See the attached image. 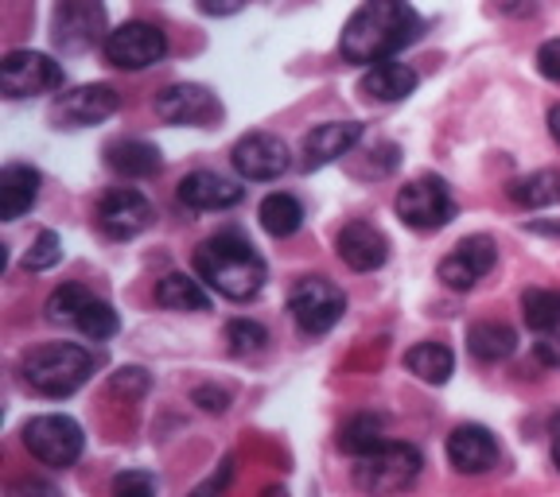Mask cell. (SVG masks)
I'll return each mask as SVG.
<instances>
[{"label":"cell","instance_id":"obj_1","mask_svg":"<svg viewBox=\"0 0 560 497\" xmlns=\"http://www.w3.org/2000/svg\"><path fill=\"white\" fill-rule=\"evenodd\" d=\"M420 32H424V20L417 16L409 0H366L342 24L339 51L347 62L377 67V62H389L397 51H405L409 44H417Z\"/></svg>","mask_w":560,"mask_h":497},{"label":"cell","instance_id":"obj_2","mask_svg":"<svg viewBox=\"0 0 560 497\" xmlns=\"http://www.w3.org/2000/svg\"><path fill=\"white\" fill-rule=\"evenodd\" d=\"M195 272H199V280H207L219 296L237 299V304H242V299H254L257 292L265 288V276H269L261 253H257L242 234L207 237V241L195 249Z\"/></svg>","mask_w":560,"mask_h":497},{"label":"cell","instance_id":"obj_3","mask_svg":"<svg viewBox=\"0 0 560 497\" xmlns=\"http://www.w3.org/2000/svg\"><path fill=\"white\" fill-rule=\"evenodd\" d=\"M24 381L32 384V393L51 397V401H62V397L79 393L82 384L94 374V354L74 342H47V346H35L32 354H24Z\"/></svg>","mask_w":560,"mask_h":497},{"label":"cell","instance_id":"obj_4","mask_svg":"<svg viewBox=\"0 0 560 497\" xmlns=\"http://www.w3.org/2000/svg\"><path fill=\"white\" fill-rule=\"evenodd\" d=\"M420 466H424V459H420L417 447L389 443V439H385L377 451L359 459L354 482H359V489H366V494H397V489L412 486V482L420 478Z\"/></svg>","mask_w":560,"mask_h":497},{"label":"cell","instance_id":"obj_5","mask_svg":"<svg viewBox=\"0 0 560 497\" xmlns=\"http://www.w3.org/2000/svg\"><path fill=\"white\" fill-rule=\"evenodd\" d=\"M24 447L39 459L44 466H55V471H67V466L79 463L82 447H86V436H82L79 419L70 416H35L24 424Z\"/></svg>","mask_w":560,"mask_h":497},{"label":"cell","instance_id":"obj_6","mask_svg":"<svg viewBox=\"0 0 560 497\" xmlns=\"http://www.w3.org/2000/svg\"><path fill=\"white\" fill-rule=\"evenodd\" d=\"M394 206H397V218L409 229H420V234L444 229L447 222L455 218V199L444 179H436V175H420V179L405 184L401 191H397Z\"/></svg>","mask_w":560,"mask_h":497},{"label":"cell","instance_id":"obj_7","mask_svg":"<svg viewBox=\"0 0 560 497\" xmlns=\"http://www.w3.org/2000/svg\"><path fill=\"white\" fill-rule=\"evenodd\" d=\"M289 311L304 334H327L347 311V296L327 276H304L289 292Z\"/></svg>","mask_w":560,"mask_h":497},{"label":"cell","instance_id":"obj_8","mask_svg":"<svg viewBox=\"0 0 560 497\" xmlns=\"http://www.w3.org/2000/svg\"><path fill=\"white\" fill-rule=\"evenodd\" d=\"M55 47L67 55H82L90 47L105 44L109 39V27H105V4L102 0H59L55 4Z\"/></svg>","mask_w":560,"mask_h":497},{"label":"cell","instance_id":"obj_9","mask_svg":"<svg viewBox=\"0 0 560 497\" xmlns=\"http://www.w3.org/2000/svg\"><path fill=\"white\" fill-rule=\"evenodd\" d=\"M0 90L4 97H35L62 90V67L44 51H9L0 62Z\"/></svg>","mask_w":560,"mask_h":497},{"label":"cell","instance_id":"obj_10","mask_svg":"<svg viewBox=\"0 0 560 497\" xmlns=\"http://www.w3.org/2000/svg\"><path fill=\"white\" fill-rule=\"evenodd\" d=\"M105 59L121 70H144L156 67L167 55V35L156 24H144V20H129V24L114 27L109 39L102 44Z\"/></svg>","mask_w":560,"mask_h":497},{"label":"cell","instance_id":"obj_11","mask_svg":"<svg viewBox=\"0 0 560 497\" xmlns=\"http://www.w3.org/2000/svg\"><path fill=\"white\" fill-rule=\"evenodd\" d=\"M117 105H121V97H117L114 86H105V82L67 90V94L55 97L51 125L55 129H90V125H102L105 117H114Z\"/></svg>","mask_w":560,"mask_h":497},{"label":"cell","instance_id":"obj_12","mask_svg":"<svg viewBox=\"0 0 560 497\" xmlns=\"http://www.w3.org/2000/svg\"><path fill=\"white\" fill-rule=\"evenodd\" d=\"M152 218H156L152 202L140 191H132V187H114L97 202V229L105 237H114V241H129V237L144 234L152 226Z\"/></svg>","mask_w":560,"mask_h":497},{"label":"cell","instance_id":"obj_13","mask_svg":"<svg viewBox=\"0 0 560 497\" xmlns=\"http://www.w3.org/2000/svg\"><path fill=\"white\" fill-rule=\"evenodd\" d=\"M230 164L249 184H269V179H280V175L289 171V149L272 132H249V137H242L234 144Z\"/></svg>","mask_w":560,"mask_h":497},{"label":"cell","instance_id":"obj_14","mask_svg":"<svg viewBox=\"0 0 560 497\" xmlns=\"http://www.w3.org/2000/svg\"><path fill=\"white\" fill-rule=\"evenodd\" d=\"M156 117L167 125H195V129H207V125H214L222 117V105L207 86L179 82V86H167L164 94L156 97Z\"/></svg>","mask_w":560,"mask_h":497},{"label":"cell","instance_id":"obj_15","mask_svg":"<svg viewBox=\"0 0 560 497\" xmlns=\"http://www.w3.org/2000/svg\"><path fill=\"white\" fill-rule=\"evenodd\" d=\"M447 463L459 474H487L490 466H499V439L482 424H459L447 436Z\"/></svg>","mask_w":560,"mask_h":497},{"label":"cell","instance_id":"obj_16","mask_svg":"<svg viewBox=\"0 0 560 497\" xmlns=\"http://www.w3.org/2000/svg\"><path fill=\"white\" fill-rule=\"evenodd\" d=\"M362 140V125L359 121H331L319 125L304 137V149H300V167L304 171H319V167L335 164V159L347 156L354 144Z\"/></svg>","mask_w":560,"mask_h":497},{"label":"cell","instance_id":"obj_17","mask_svg":"<svg viewBox=\"0 0 560 497\" xmlns=\"http://www.w3.org/2000/svg\"><path fill=\"white\" fill-rule=\"evenodd\" d=\"M335 249H339L342 264L354 272H374L385 264V257H389V241H385V234L377 226H370V222H347V226L339 229V241H335Z\"/></svg>","mask_w":560,"mask_h":497},{"label":"cell","instance_id":"obj_18","mask_svg":"<svg viewBox=\"0 0 560 497\" xmlns=\"http://www.w3.org/2000/svg\"><path fill=\"white\" fill-rule=\"evenodd\" d=\"M175 194L191 210H230L245 199V187L234 179H222L219 171H191Z\"/></svg>","mask_w":560,"mask_h":497},{"label":"cell","instance_id":"obj_19","mask_svg":"<svg viewBox=\"0 0 560 497\" xmlns=\"http://www.w3.org/2000/svg\"><path fill=\"white\" fill-rule=\"evenodd\" d=\"M420 86V74L409 67V62H377L362 74L359 90L370 97V102H405L412 90Z\"/></svg>","mask_w":560,"mask_h":497},{"label":"cell","instance_id":"obj_20","mask_svg":"<svg viewBox=\"0 0 560 497\" xmlns=\"http://www.w3.org/2000/svg\"><path fill=\"white\" fill-rule=\"evenodd\" d=\"M39 199V171L27 164H9L0 171V218L16 222Z\"/></svg>","mask_w":560,"mask_h":497},{"label":"cell","instance_id":"obj_21","mask_svg":"<svg viewBox=\"0 0 560 497\" xmlns=\"http://www.w3.org/2000/svg\"><path fill=\"white\" fill-rule=\"evenodd\" d=\"M105 164L114 167L117 175H125V179H149V175L160 171L164 159H160V149L149 140H117V144L105 149Z\"/></svg>","mask_w":560,"mask_h":497},{"label":"cell","instance_id":"obj_22","mask_svg":"<svg viewBox=\"0 0 560 497\" xmlns=\"http://www.w3.org/2000/svg\"><path fill=\"white\" fill-rule=\"evenodd\" d=\"M510 202L522 210H541V206H557L560 202V171L557 167H541L534 175H522L506 187Z\"/></svg>","mask_w":560,"mask_h":497},{"label":"cell","instance_id":"obj_23","mask_svg":"<svg viewBox=\"0 0 560 497\" xmlns=\"http://www.w3.org/2000/svg\"><path fill=\"white\" fill-rule=\"evenodd\" d=\"M405 366H409V374H417L424 384H444L455 369V358L444 342H417V346L405 354Z\"/></svg>","mask_w":560,"mask_h":497},{"label":"cell","instance_id":"obj_24","mask_svg":"<svg viewBox=\"0 0 560 497\" xmlns=\"http://www.w3.org/2000/svg\"><path fill=\"white\" fill-rule=\"evenodd\" d=\"M467 350H471L479 362H502L517 350V334L506 323H475L467 331Z\"/></svg>","mask_w":560,"mask_h":497},{"label":"cell","instance_id":"obj_25","mask_svg":"<svg viewBox=\"0 0 560 497\" xmlns=\"http://www.w3.org/2000/svg\"><path fill=\"white\" fill-rule=\"evenodd\" d=\"M156 304L167 307V311H207L210 296L187 272H172V276H164L156 284Z\"/></svg>","mask_w":560,"mask_h":497},{"label":"cell","instance_id":"obj_26","mask_svg":"<svg viewBox=\"0 0 560 497\" xmlns=\"http://www.w3.org/2000/svg\"><path fill=\"white\" fill-rule=\"evenodd\" d=\"M257 218H261L265 234H272V237H292L300 226H304V206H300V199H292V194L277 191V194H269V199L261 202Z\"/></svg>","mask_w":560,"mask_h":497},{"label":"cell","instance_id":"obj_27","mask_svg":"<svg viewBox=\"0 0 560 497\" xmlns=\"http://www.w3.org/2000/svg\"><path fill=\"white\" fill-rule=\"evenodd\" d=\"M385 424L382 416H370V412H359V416H350L347 424L339 428V447L347 454H354V459H362V454L377 451V447L385 443Z\"/></svg>","mask_w":560,"mask_h":497},{"label":"cell","instance_id":"obj_28","mask_svg":"<svg viewBox=\"0 0 560 497\" xmlns=\"http://www.w3.org/2000/svg\"><path fill=\"white\" fill-rule=\"evenodd\" d=\"M522 315L525 323L534 327V331L549 334L560 327V292L552 288H529L522 296Z\"/></svg>","mask_w":560,"mask_h":497},{"label":"cell","instance_id":"obj_29","mask_svg":"<svg viewBox=\"0 0 560 497\" xmlns=\"http://www.w3.org/2000/svg\"><path fill=\"white\" fill-rule=\"evenodd\" d=\"M74 327H79L86 339H94V342H102V339H114L117 331H121V319H117V311L105 299H90L86 307H82V315L74 319Z\"/></svg>","mask_w":560,"mask_h":497},{"label":"cell","instance_id":"obj_30","mask_svg":"<svg viewBox=\"0 0 560 497\" xmlns=\"http://www.w3.org/2000/svg\"><path fill=\"white\" fill-rule=\"evenodd\" d=\"M90 299L94 296H90L82 284H62V288H55L51 299H47V319H51V323H74Z\"/></svg>","mask_w":560,"mask_h":497},{"label":"cell","instance_id":"obj_31","mask_svg":"<svg viewBox=\"0 0 560 497\" xmlns=\"http://www.w3.org/2000/svg\"><path fill=\"white\" fill-rule=\"evenodd\" d=\"M226 342L237 358H245V354H261L265 342H269V331H265L261 323H254V319H230Z\"/></svg>","mask_w":560,"mask_h":497},{"label":"cell","instance_id":"obj_32","mask_svg":"<svg viewBox=\"0 0 560 497\" xmlns=\"http://www.w3.org/2000/svg\"><path fill=\"white\" fill-rule=\"evenodd\" d=\"M455 253L464 257L467 264H471L479 276H487L490 269H494V261H499V249H494V241H490L487 234H475V237H464V241L455 245Z\"/></svg>","mask_w":560,"mask_h":497},{"label":"cell","instance_id":"obj_33","mask_svg":"<svg viewBox=\"0 0 560 497\" xmlns=\"http://www.w3.org/2000/svg\"><path fill=\"white\" fill-rule=\"evenodd\" d=\"M59 261H62V241H59V234L44 229V234H39V237L32 241V249H27L24 269H27V272H44V269H55Z\"/></svg>","mask_w":560,"mask_h":497},{"label":"cell","instance_id":"obj_34","mask_svg":"<svg viewBox=\"0 0 560 497\" xmlns=\"http://www.w3.org/2000/svg\"><path fill=\"white\" fill-rule=\"evenodd\" d=\"M114 497H156V478L149 471H125L114 478Z\"/></svg>","mask_w":560,"mask_h":497},{"label":"cell","instance_id":"obj_35","mask_svg":"<svg viewBox=\"0 0 560 497\" xmlns=\"http://www.w3.org/2000/svg\"><path fill=\"white\" fill-rule=\"evenodd\" d=\"M9 497H62L59 486L47 478H16L9 486Z\"/></svg>","mask_w":560,"mask_h":497},{"label":"cell","instance_id":"obj_36","mask_svg":"<svg viewBox=\"0 0 560 497\" xmlns=\"http://www.w3.org/2000/svg\"><path fill=\"white\" fill-rule=\"evenodd\" d=\"M537 70H541L549 82H560V39L537 47Z\"/></svg>","mask_w":560,"mask_h":497},{"label":"cell","instance_id":"obj_37","mask_svg":"<svg viewBox=\"0 0 560 497\" xmlns=\"http://www.w3.org/2000/svg\"><path fill=\"white\" fill-rule=\"evenodd\" d=\"M144 389H149V374L144 369L129 366L114 374V393H144Z\"/></svg>","mask_w":560,"mask_h":497},{"label":"cell","instance_id":"obj_38","mask_svg":"<svg viewBox=\"0 0 560 497\" xmlns=\"http://www.w3.org/2000/svg\"><path fill=\"white\" fill-rule=\"evenodd\" d=\"M534 358L541 362L545 369H560V334H541V339L534 342Z\"/></svg>","mask_w":560,"mask_h":497},{"label":"cell","instance_id":"obj_39","mask_svg":"<svg viewBox=\"0 0 560 497\" xmlns=\"http://www.w3.org/2000/svg\"><path fill=\"white\" fill-rule=\"evenodd\" d=\"M195 404L207 412H226L230 409V393L226 389H214V384H202V389H195Z\"/></svg>","mask_w":560,"mask_h":497},{"label":"cell","instance_id":"obj_40","mask_svg":"<svg viewBox=\"0 0 560 497\" xmlns=\"http://www.w3.org/2000/svg\"><path fill=\"white\" fill-rule=\"evenodd\" d=\"M230 466H234V463H230V459H226V463H222V471H219V474H210V478L202 482V486L195 489L191 497H222V489H226L230 474H234V471H230Z\"/></svg>","mask_w":560,"mask_h":497},{"label":"cell","instance_id":"obj_41","mask_svg":"<svg viewBox=\"0 0 560 497\" xmlns=\"http://www.w3.org/2000/svg\"><path fill=\"white\" fill-rule=\"evenodd\" d=\"M199 9L207 16H234V12L245 9V0H199Z\"/></svg>","mask_w":560,"mask_h":497},{"label":"cell","instance_id":"obj_42","mask_svg":"<svg viewBox=\"0 0 560 497\" xmlns=\"http://www.w3.org/2000/svg\"><path fill=\"white\" fill-rule=\"evenodd\" d=\"M552 463L560 466V412L552 416Z\"/></svg>","mask_w":560,"mask_h":497},{"label":"cell","instance_id":"obj_43","mask_svg":"<svg viewBox=\"0 0 560 497\" xmlns=\"http://www.w3.org/2000/svg\"><path fill=\"white\" fill-rule=\"evenodd\" d=\"M549 132H552V140L560 144V105H552V109H549Z\"/></svg>","mask_w":560,"mask_h":497},{"label":"cell","instance_id":"obj_44","mask_svg":"<svg viewBox=\"0 0 560 497\" xmlns=\"http://www.w3.org/2000/svg\"><path fill=\"white\" fill-rule=\"evenodd\" d=\"M265 497H289V494H284V489H277V486H272V489H265Z\"/></svg>","mask_w":560,"mask_h":497}]
</instances>
